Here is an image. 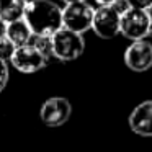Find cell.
Returning <instances> with one entry per match:
<instances>
[{
	"label": "cell",
	"mask_w": 152,
	"mask_h": 152,
	"mask_svg": "<svg viewBox=\"0 0 152 152\" xmlns=\"http://www.w3.org/2000/svg\"><path fill=\"white\" fill-rule=\"evenodd\" d=\"M149 13L147 10L137 8H126L121 13V25L119 33L131 41H141L149 36Z\"/></svg>",
	"instance_id": "5b68a950"
},
{
	"label": "cell",
	"mask_w": 152,
	"mask_h": 152,
	"mask_svg": "<svg viewBox=\"0 0 152 152\" xmlns=\"http://www.w3.org/2000/svg\"><path fill=\"white\" fill-rule=\"evenodd\" d=\"M126 8H137V10H149L152 7V0H124Z\"/></svg>",
	"instance_id": "5bb4252c"
},
{
	"label": "cell",
	"mask_w": 152,
	"mask_h": 152,
	"mask_svg": "<svg viewBox=\"0 0 152 152\" xmlns=\"http://www.w3.org/2000/svg\"><path fill=\"white\" fill-rule=\"evenodd\" d=\"M62 2H66L67 5V4H74V2H87V0H62Z\"/></svg>",
	"instance_id": "d6986e66"
},
{
	"label": "cell",
	"mask_w": 152,
	"mask_h": 152,
	"mask_svg": "<svg viewBox=\"0 0 152 152\" xmlns=\"http://www.w3.org/2000/svg\"><path fill=\"white\" fill-rule=\"evenodd\" d=\"M28 0H0V20L5 23L23 20Z\"/></svg>",
	"instance_id": "30bf717a"
},
{
	"label": "cell",
	"mask_w": 152,
	"mask_h": 152,
	"mask_svg": "<svg viewBox=\"0 0 152 152\" xmlns=\"http://www.w3.org/2000/svg\"><path fill=\"white\" fill-rule=\"evenodd\" d=\"M23 20L34 36H53L62 28V8L51 0H31Z\"/></svg>",
	"instance_id": "6da1fadb"
},
{
	"label": "cell",
	"mask_w": 152,
	"mask_h": 152,
	"mask_svg": "<svg viewBox=\"0 0 152 152\" xmlns=\"http://www.w3.org/2000/svg\"><path fill=\"white\" fill-rule=\"evenodd\" d=\"M7 36V23L4 20H0V38Z\"/></svg>",
	"instance_id": "2e32d148"
},
{
	"label": "cell",
	"mask_w": 152,
	"mask_h": 152,
	"mask_svg": "<svg viewBox=\"0 0 152 152\" xmlns=\"http://www.w3.org/2000/svg\"><path fill=\"white\" fill-rule=\"evenodd\" d=\"M129 128L134 134L152 137V100L139 103L129 115Z\"/></svg>",
	"instance_id": "9c48e42d"
},
{
	"label": "cell",
	"mask_w": 152,
	"mask_h": 152,
	"mask_svg": "<svg viewBox=\"0 0 152 152\" xmlns=\"http://www.w3.org/2000/svg\"><path fill=\"white\" fill-rule=\"evenodd\" d=\"M8 77H10V72H8V66L7 62L0 61V92L7 87L8 83Z\"/></svg>",
	"instance_id": "9a60e30c"
},
{
	"label": "cell",
	"mask_w": 152,
	"mask_h": 152,
	"mask_svg": "<svg viewBox=\"0 0 152 152\" xmlns=\"http://www.w3.org/2000/svg\"><path fill=\"white\" fill-rule=\"evenodd\" d=\"M93 15H95V10L87 2L67 4L62 8V28L83 34L85 31L92 30Z\"/></svg>",
	"instance_id": "277c9868"
},
{
	"label": "cell",
	"mask_w": 152,
	"mask_h": 152,
	"mask_svg": "<svg viewBox=\"0 0 152 152\" xmlns=\"http://www.w3.org/2000/svg\"><path fill=\"white\" fill-rule=\"evenodd\" d=\"M149 13V21H151V26H149V36H152V7L147 10Z\"/></svg>",
	"instance_id": "ac0fdd59"
},
{
	"label": "cell",
	"mask_w": 152,
	"mask_h": 152,
	"mask_svg": "<svg viewBox=\"0 0 152 152\" xmlns=\"http://www.w3.org/2000/svg\"><path fill=\"white\" fill-rule=\"evenodd\" d=\"M7 38L17 48H20V46L30 44L31 38H33V33H31L30 26L26 25V21L18 20V21H13V23L7 25Z\"/></svg>",
	"instance_id": "8fae6325"
},
{
	"label": "cell",
	"mask_w": 152,
	"mask_h": 152,
	"mask_svg": "<svg viewBox=\"0 0 152 152\" xmlns=\"http://www.w3.org/2000/svg\"><path fill=\"white\" fill-rule=\"evenodd\" d=\"M124 8L116 5H103L96 8L93 15L92 30L102 39H111L119 34V25H121V13Z\"/></svg>",
	"instance_id": "3957f363"
},
{
	"label": "cell",
	"mask_w": 152,
	"mask_h": 152,
	"mask_svg": "<svg viewBox=\"0 0 152 152\" xmlns=\"http://www.w3.org/2000/svg\"><path fill=\"white\" fill-rule=\"evenodd\" d=\"M30 44H33L44 57L46 61L49 62L51 59H54V54H53V41H51V36H34L31 38Z\"/></svg>",
	"instance_id": "7c38bea8"
},
{
	"label": "cell",
	"mask_w": 152,
	"mask_h": 152,
	"mask_svg": "<svg viewBox=\"0 0 152 152\" xmlns=\"http://www.w3.org/2000/svg\"><path fill=\"white\" fill-rule=\"evenodd\" d=\"M72 115V105L64 96H51L43 103L39 110V118L49 128H59L66 124Z\"/></svg>",
	"instance_id": "8992f818"
},
{
	"label": "cell",
	"mask_w": 152,
	"mask_h": 152,
	"mask_svg": "<svg viewBox=\"0 0 152 152\" xmlns=\"http://www.w3.org/2000/svg\"><path fill=\"white\" fill-rule=\"evenodd\" d=\"M15 49H17V46H15L7 36L0 38V61L8 62V61L12 59V56H13Z\"/></svg>",
	"instance_id": "4fadbf2b"
},
{
	"label": "cell",
	"mask_w": 152,
	"mask_h": 152,
	"mask_svg": "<svg viewBox=\"0 0 152 152\" xmlns=\"http://www.w3.org/2000/svg\"><path fill=\"white\" fill-rule=\"evenodd\" d=\"M124 64L132 72H145L152 67V43L132 41L124 51Z\"/></svg>",
	"instance_id": "ba28073f"
},
{
	"label": "cell",
	"mask_w": 152,
	"mask_h": 152,
	"mask_svg": "<svg viewBox=\"0 0 152 152\" xmlns=\"http://www.w3.org/2000/svg\"><path fill=\"white\" fill-rule=\"evenodd\" d=\"M51 41H53L54 59L62 61V62L79 59L85 49V39L82 34L74 33L66 28H61L57 33H54L51 36Z\"/></svg>",
	"instance_id": "7a4b0ae2"
},
{
	"label": "cell",
	"mask_w": 152,
	"mask_h": 152,
	"mask_svg": "<svg viewBox=\"0 0 152 152\" xmlns=\"http://www.w3.org/2000/svg\"><path fill=\"white\" fill-rule=\"evenodd\" d=\"M96 2L103 7V5H116V4H119L121 0H96Z\"/></svg>",
	"instance_id": "e0dca14e"
},
{
	"label": "cell",
	"mask_w": 152,
	"mask_h": 152,
	"mask_svg": "<svg viewBox=\"0 0 152 152\" xmlns=\"http://www.w3.org/2000/svg\"><path fill=\"white\" fill-rule=\"evenodd\" d=\"M10 62L18 72H23V74H34L49 64L46 61V57L33 44H26V46L17 48L13 56H12V59H10Z\"/></svg>",
	"instance_id": "52a82bcc"
}]
</instances>
